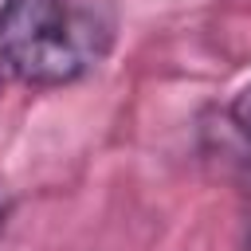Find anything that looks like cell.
Wrapping results in <instances>:
<instances>
[{
	"label": "cell",
	"instance_id": "obj_1",
	"mask_svg": "<svg viewBox=\"0 0 251 251\" xmlns=\"http://www.w3.org/2000/svg\"><path fill=\"white\" fill-rule=\"evenodd\" d=\"M110 47V24L75 0H8L0 8V63L24 86H67Z\"/></svg>",
	"mask_w": 251,
	"mask_h": 251
},
{
	"label": "cell",
	"instance_id": "obj_2",
	"mask_svg": "<svg viewBox=\"0 0 251 251\" xmlns=\"http://www.w3.org/2000/svg\"><path fill=\"white\" fill-rule=\"evenodd\" d=\"M227 118H231V126L251 141V86H243L235 98H231V110H227Z\"/></svg>",
	"mask_w": 251,
	"mask_h": 251
},
{
	"label": "cell",
	"instance_id": "obj_3",
	"mask_svg": "<svg viewBox=\"0 0 251 251\" xmlns=\"http://www.w3.org/2000/svg\"><path fill=\"white\" fill-rule=\"evenodd\" d=\"M4 224H8V196L0 192V231H4Z\"/></svg>",
	"mask_w": 251,
	"mask_h": 251
}]
</instances>
